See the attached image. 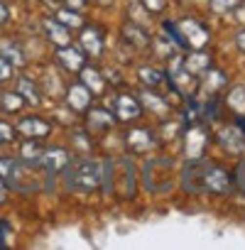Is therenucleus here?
<instances>
[{
  "instance_id": "f257e3e1",
  "label": "nucleus",
  "mask_w": 245,
  "mask_h": 250,
  "mask_svg": "<svg viewBox=\"0 0 245 250\" xmlns=\"http://www.w3.org/2000/svg\"><path fill=\"white\" fill-rule=\"evenodd\" d=\"M64 174V184L71 191H93L101 187L103 182V165L79 157V160H69V165L61 169Z\"/></svg>"
},
{
  "instance_id": "f03ea898",
  "label": "nucleus",
  "mask_w": 245,
  "mask_h": 250,
  "mask_svg": "<svg viewBox=\"0 0 245 250\" xmlns=\"http://www.w3.org/2000/svg\"><path fill=\"white\" fill-rule=\"evenodd\" d=\"M230 189V174L223 167L204 165V191L208 194H225Z\"/></svg>"
},
{
  "instance_id": "7ed1b4c3",
  "label": "nucleus",
  "mask_w": 245,
  "mask_h": 250,
  "mask_svg": "<svg viewBox=\"0 0 245 250\" xmlns=\"http://www.w3.org/2000/svg\"><path fill=\"white\" fill-rule=\"evenodd\" d=\"M179 32H182L186 47H191V49H201V47L208 42V37H211L208 30H206L199 20H191V18L182 22V30H179Z\"/></svg>"
},
{
  "instance_id": "20e7f679",
  "label": "nucleus",
  "mask_w": 245,
  "mask_h": 250,
  "mask_svg": "<svg viewBox=\"0 0 245 250\" xmlns=\"http://www.w3.org/2000/svg\"><path fill=\"white\" fill-rule=\"evenodd\" d=\"M182 184L189 194H204V162L201 160H189Z\"/></svg>"
},
{
  "instance_id": "39448f33",
  "label": "nucleus",
  "mask_w": 245,
  "mask_h": 250,
  "mask_svg": "<svg viewBox=\"0 0 245 250\" xmlns=\"http://www.w3.org/2000/svg\"><path fill=\"white\" fill-rule=\"evenodd\" d=\"M206 145H208V135L204 133V128L194 125V128L186 133V143H184L186 157H189V160H201V155H204Z\"/></svg>"
},
{
  "instance_id": "423d86ee",
  "label": "nucleus",
  "mask_w": 245,
  "mask_h": 250,
  "mask_svg": "<svg viewBox=\"0 0 245 250\" xmlns=\"http://www.w3.org/2000/svg\"><path fill=\"white\" fill-rule=\"evenodd\" d=\"M69 152L66 150H61V147H57V150H49V152H42V157H40V165L49 172V177H54V174H59L66 165H69Z\"/></svg>"
},
{
  "instance_id": "0eeeda50",
  "label": "nucleus",
  "mask_w": 245,
  "mask_h": 250,
  "mask_svg": "<svg viewBox=\"0 0 245 250\" xmlns=\"http://www.w3.org/2000/svg\"><path fill=\"white\" fill-rule=\"evenodd\" d=\"M140 113H143V105L138 103V98L125 96V93L115 98V118H120V120H135V118H140Z\"/></svg>"
},
{
  "instance_id": "6e6552de",
  "label": "nucleus",
  "mask_w": 245,
  "mask_h": 250,
  "mask_svg": "<svg viewBox=\"0 0 245 250\" xmlns=\"http://www.w3.org/2000/svg\"><path fill=\"white\" fill-rule=\"evenodd\" d=\"M81 47L88 52V57H101V52H103V32L98 27H83Z\"/></svg>"
},
{
  "instance_id": "1a4fd4ad",
  "label": "nucleus",
  "mask_w": 245,
  "mask_h": 250,
  "mask_svg": "<svg viewBox=\"0 0 245 250\" xmlns=\"http://www.w3.org/2000/svg\"><path fill=\"white\" fill-rule=\"evenodd\" d=\"M91 101H93V93H91L83 83H74V86L69 88V93H66V103H69L74 110H88Z\"/></svg>"
},
{
  "instance_id": "9d476101",
  "label": "nucleus",
  "mask_w": 245,
  "mask_h": 250,
  "mask_svg": "<svg viewBox=\"0 0 245 250\" xmlns=\"http://www.w3.org/2000/svg\"><path fill=\"white\" fill-rule=\"evenodd\" d=\"M18 130H20L25 138L40 140V138H44V135L49 133V123H44L42 118H22L20 125H18Z\"/></svg>"
},
{
  "instance_id": "9b49d317",
  "label": "nucleus",
  "mask_w": 245,
  "mask_h": 250,
  "mask_svg": "<svg viewBox=\"0 0 245 250\" xmlns=\"http://www.w3.org/2000/svg\"><path fill=\"white\" fill-rule=\"evenodd\" d=\"M57 62H59L66 71H81V66H83V57H81L71 44L57 49Z\"/></svg>"
},
{
  "instance_id": "f8f14e48",
  "label": "nucleus",
  "mask_w": 245,
  "mask_h": 250,
  "mask_svg": "<svg viewBox=\"0 0 245 250\" xmlns=\"http://www.w3.org/2000/svg\"><path fill=\"white\" fill-rule=\"evenodd\" d=\"M44 32H47V37H49L57 47H66V44L71 42V40H69V27H64V25H61L59 20H54V18H52V20H49V18L44 20Z\"/></svg>"
},
{
  "instance_id": "ddd939ff",
  "label": "nucleus",
  "mask_w": 245,
  "mask_h": 250,
  "mask_svg": "<svg viewBox=\"0 0 245 250\" xmlns=\"http://www.w3.org/2000/svg\"><path fill=\"white\" fill-rule=\"evenodd\" d=\"M221 143H223V147L228 152L238 155V152L245 150V133H240L238 128H228V130L221 133Z\"/></svg>"
},
{
  "instance_id": "4468645a",
  "label": "nucleus",
  "mask_w": 245,
  "mask_h": 250,
  "mask_svg": "<svg viewBox=\"0 0 245 250\" xmlns=\"http://www.w3.org/2000/svg\"><path fill=\"white\" fill-rule=\"evenodd\" d=\"M81 83H83L93 96L105 91V81H103V76H101L93 66H81Z\"/></svg>"
},
{
  "instance_id": "2eb2a0df",
  "label": "nucleus",
  "mask_w": 245,
  "mask_h": 250,
  "mask_svg": "<svg viewBox=\"0 0 245 250\" xmlns=\"http://www.w3.org/2000/svg\"><path fill=\"white\" fill-rule=\"evenodd\" d=\"M125 40L135 47V49H145V47H150V35L143 30V27H138V25H125Z\"/></svg>"
},
{
  "instance_id": "dca6fc26",
  "label": "nucleus",
  "mask_w": 245,
  "mask_h": 250,
  "mask_svg": "<svg viewBox=\"0 0 245 250\" xmlns=\"http://www.w3.org/2000/svg\"><path fill=\"white\" fill-rule=\"evenodd\" d=\"M18 93L22 96L25 103H32V105H37L40 98H42L37 86H35V81H30V79H18Z\"/></svg>"
},
{
  "instance_id": "f3484780",
  "label": "nucleus",
  "mask_w": 245,
  "mask_h": 250,
  "mask_svg": "<svg viewBox=\"0 0 245 250\" xmlns=\"http://www.w3.org/2000/svg\"><path fill=\"white\" fill-rule=\"evenodd\" d=\"M0 57H5L13 66L25 64V57H22V52H20V47L15 42H0Z\"/></svg>"
},
{
  "instance_id": "a211bd4d",
  "label": "nucleus",
  "mask_w": 245,
  "mask_h": 250,
  "mask_svg": "<svg viewBox=\"0 0 245 250\" xmlns=\"http://www.w3.org/2000/svg\"><path fill=\"white\" fill-rule=\"evenodd\" d=\"M184 69H186L189 74H206V71H208V57H204V54L196 49V54L184 62Z\"/></svg>"
},
{
  "instance_id": "6ab92c4d",
  "label": "nucleus",
  "mask_w": 245,
  "mask_h": 250,
  "mask_svg": "<svg viewBox=\"0 0 245 250\" xmlns=\"http://www.w3.org/2000/svg\"><path fill=\"white\" fill-rule=\"evenodd\" d=\"M40 157H42V150H40V145L35 143V138H30V140L22 145V162H27V165H40Z\"/></svg>"
},
{
  "instance_id": "aec40b11",
  "label": "nucleus",
  "mask_w": 245,
  "mask_h": 250,
  "mask_svg": "<svg viewBox=\"0 0 245 250\" xmlns=\"http://www.w3.org/2000/svg\"><path fill=\"white\" fill-rule=\"evenodd\" d=\"M91 118H88V125L91 128H110V113L108 110H103V108H96V110H91L88 113Z\"/></svg>"
},
{
  "instance_id": "412c9836",
  "label": "nucleus",
  "mask_w": 245,
  "mask_h": 250,
  "mask_svg": "<svg viewBox=\"0 0 245 250\" xmlns=\"http://www.w3.org/2000/svg\"><path fill=\"white\" fill-rule=\"evenodd\" d=\"M54 20H59V22H61L64 27H69V30H71V27H81V25H83V22H81V18L76 15V10H59Z\"/></svg>"
},
{
  "instance_id": "4be33fe9",
  "label": "nucleus",
  "mask_w": 245,
  "mask_h": 250,
  "mask_svg": "<svg viewBox=\"0 0 245 250\" xmlns=\"http://www.w3.org/2000/svg\"><path fill=\"white\" fill-rule=\"evenodd\" d=\"M22 96L20 93H3V110H8V113H15V110H20L22 108Z\"/></svg>"
},
{
  "instance_id": "5701e85b",
  "label": "nucleus",
  "mask_w": 245,
  "mask_h": 250,
  "mask_svg": "<svg viewBox=\"0 0 245 250\" xmlns=\"http://www.w3.org/2000/svg\"><path fill=\"white\" fill-rule=\"evenodd\" d=\"M140 79L147 83V86H160L162 83V79H167L162 71H157V69H140Z\"/></svg>"
},
{
  "instance_id": "b1692460",
  "label": "nucleus",
  "mask_w": 245,
  "mask_h": 250,
  "mask_svg": "<svg viewBox=\"0 0 245 250\" xmlns=\"http://www.w3.org/2000/svg\"><path fill=\"white\" fill-rule=\"evenodd\" d=\"M240 5V0H211V8L216 13H230Z\"/></svg>"
},
{
  "instance_id": "393cba45",
  "label": "nucleus",
  "mask_w": 245,
  "mask_h": 250,
  "mask_svg": "<svg viewBox=\"0 0 245 250\" xmlns=\"http://www.w3.org/2000/svg\"><path fill=\"white\" fill-rule=\"evenodd\" d=\"M145 96V105H150L152 110H160V113H164L169 105H167V101H162L160 96H152V93H143Z\"/></svg>"
},
{
  "instance_id": "a878e982",
  "label": "nucleus",
  "mask_w": 245,
  "mask_h": 250,
  "mask_svg": "<svg viewBox=\"0 0 245 250\" xmlns=\"http://www.w3.org/2000/svg\"><path fill=\"white\" fill-rule=\"evenodd\" d=\"M10 79H13V64L5 57H0V83L10 81Z\"/></svg>"
},
{
  "instance_id": "bb28decb",
  "label": "nucleus",
  "mask_w": 245,
  "mask_h": 250,
  "mask_svg": "<svg viewBox=\"0 0 245 250\" xmlns=\"http://www.w3.org/2000/svg\"><path fill=\"white\" fill-rule=\"evenodd\" d=\"M164 32H169L172 40H174L179 47H186V42H184V37H182V32H179V27H177L174 22H164Z\"/></svg>"
},
{
  "instance_id": "cd10ccee",
  "label": "nucleus",
  "mask_w": 245,
  "mask_h": 250,
  "mask_svg": "<svg viewBox=\"0 0 245 250\" xmlns=\"http://www.w3.org/2000/svg\"><path fill=\"white\" fill-rule=\"evenodd\" d=\"M13 138H15L13 125H8V123H0V145H3V143H10Z\"/></svg>"
},
{
  "instance_id": "c85d7f7f",
  "label": "nucleus",
  "mask_w": 245,
  "mask_h": 250,
  "mask_svg": "<svg viewBox=\"0 0 245 250\" xmlns=\"http://www.w3.org/2000/svg\"><path fill=\"white\" fill-rule=\"evenodd\" d=\"M143 5H145L150 13H162L164 5H167V0H143Z\"/></svg>"
},
{
  "instance_id": "c756f323",
  "label": "nucleus",
  "mask_w": 245,
  "mask_h": 250,
  "mask_svg": "<svg viewBox=\"0 0 245 250\" xmlns=\"http://www.w3.org/2000/svg\"><path fill=\"white\" fill-rule=\"evenodd\" d=\"M8 235H10V226L0 221V248H5V245H8Z\"/></svg>"
},
{
  "instance_id": "7c9ffc66",
  "label": "nucleus",
  "mask_w": 245,
  "mask_h": 250,
  "mask_svg": "<svg viewBox=\"0 0 245 250\" xmlns=\"http://www.w3.org/2000/svg\"><path fill=\"white\" fill-rule=\"evenodd\" d=\"M235 179H238V184H240V189L245 191V160L238 165V169H235Z\"/></svg>"
},
{
  "instance_id": "2f4dec72",
  "label": "nucleus",
  "mask_w": 245,
  "mask_h": 250,
  "mask_svg": "<svg viewBox=\"0 0 245 250\" xmlns=\"http://www.w3.org/2000/svg\"><path fill=\"white\" fill-rule=\"evenodd\" d=\"M83 3H86V0H66L69 10H81V8H83Z\"/></svg>"
},
{
  "instance_id": "473e14b6",
  "label": "nucleus",
  "mask_w": 245,
  "mask_h": 250,
  "mask_svg": "<svg viewBox=\"0 0 245 250\" xmlns=\"http://www.w3.org/2000/svg\"><path fill=\"white\" fill-rule=\"evenodd\" d=\"M235 44L240 47V52H245V30H243V32H238V37H235Z\"/></svg>"
},
{
  "instance_id": "72a5a7b5",
  "label": "nucleus",
  "mask_w": 245,
  "mask_h": 250,
  "mask_svg": "<svg viewBox=\"0 0 245 250\" xmlns=\"http://www.w3.org/2000/svg\"><path fill=\"white\" fill-rule=\"evenodd\" d=\"M5 196H8V184H5L3 179H0V204L5 201Z\"/></svg>"
},
{
  "instance_id": "f704fd0d",
  "label": "nucleus",
  "mask_w": 245,
  "mask_h": 250,
  "mask_svg": "<svg viewBox=\"0 0 245 250\" xmlns=\"http://www.w3.org/2000/svg\"><path fill=\"white\" fill-rule=\"evenodd\" d=\"M5 20H8V8L0 3V22H5Z\"/></svg>"
}]
</instances>
